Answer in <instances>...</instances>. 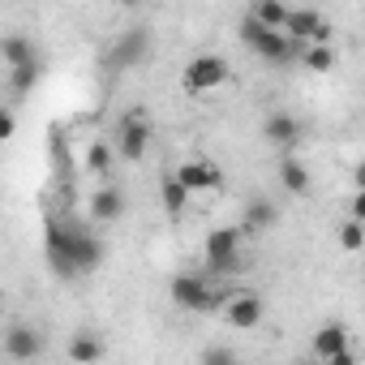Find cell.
Wrapping results in <instances>:
<instances>
[{
  "instance_id": "2e32d148",
  "label": "cell",
  "mask_w": 365,
  "mask_h": 365,
  "mask_svg": "<svg viewBox=\"0 0 365 365\" xmlns=\"http://www.w3.org/2000/svg\"><path fill=\"white\" fill-rule=\"evenodd\" d=\"M318 22H322V14H318V9H305V5H301V9H292V5H288L284 35H288V39H297V43H309V35H314V26H318Z\"/></svg>"
},
{
  "instance_id": "5bb4252c",
  "label": "cell",
  "mask_w": 365,
  "mask_h": 365,
  "mask_svg": "<svg viewBox=\"0 0 365 365\" xmlns=\"http://www.w3.org/2000/svg\"><path fill=\"white\" fill-rule=\"evenodd\" d=\"M120 215H125V194H120V190L103 185V190L91 194V220H95V224H116Z\"/></svg>"
},
{
  "instance_id": "7c38bea8",
  "label": "cell",
  "mask_w": 365,
  "mask_h": 365,
  "mask_svg": "<svg viewBox=\"0 0 365 365\" xmlns=\"http://www.w3.org/2000/svg\"><path fill=\"white\" fill-rule=\"evenodd\" d=\"M262 138H267L271 146H279V150H292V146L301 142V125H297V116H288V112H271V116L262 120Z\"/></svg>"
},
{
  "instance_id": "8992f818",
  "label": "cell",
  "mask_w": 365,
  "mask_h": 365,
  "mask_svg": "<svg viewBox=\"0 0 365 365\" xmlns=\"http://www.w3.org/2000/svg\"><path fill=\"white\" fill-rule=\"evenodd\" d=\"M241 241H245L241 228H211V232H207V245H202L211 271H220V275L241 271Z\"/></svg>"
},
{
  "instance_id": "277c9868",
  "label": "cell",
  "mask_w": 365,
  "mask_h": 365,
  "mask_svg": "<svg viewBox=\"0 0 365 365\" xmlns=\"http://www.w3.org/2000/svg\"><path fill=\"white\" fill-rule=\"evenodd\" d=\"M228 78H232V65H228L224 56L198 52V56L185 65V73H180V86H185L190 95H207V91H220Z\"/></svg>"
},
{
  "instance_id": "52a82bcc",
  "label": "cell",
  "mask_w": 365,
  "mask_h": 365,
  "mask_svg": "<svg viewBox=\"0 0 365 365\" xmlns=\"http://www.w3.org/2000/svg\"><path fill=\"white\" fill-rule=\"evenodd\" d=\"M116 159H125V163H138V159H146V150H150V120L142 116V112H129V116H120V125H116Z\"/></svg>"
},
{
  "instance_id": "3957f363",
  "label": "cell",
  "mask_w": 365,
  "mask_h": 365,
  "mask_svg": "<svg viewBox=\"0 0 365 365\" xmlns=\"http://www.w3.org/2000/svg\"><path fill=\"white\" fill-rule=\"evenodd\" d=\"M168 297H172L176 309H194V314H211V309H220V301H224V292L211 288L207 275H194V271H180V275L172 279Z\"/></svg>"
},
{
  "instance_id": "6da1fadb",
  "label": "cell",
  "mask_w": 365,
  "mask_h": 365,
  "mask_svg": "<svg viewBox=\"0 0 365 365\" xmlns=\"http://www.w3.org/2000/svg\"><path fill=\"white\" fill-rule=\"evenodd\" d=\"M43 245H48V262H52V271L61 279H78V275H86V271H95L103 262V241L95 232L61 224V220H48Z\"/></svg>"
},
{
  "instance_id": "f1b7e54d",
  "label": "cell",
  "mask_w": 365,
  "mask_h": 365,
  "mask_svg": "<svg viewBox=\"0 0 365 365\" xmlns=\"http://www.w3.org/2000/svg\"><path fill=\"white\" fill-rule=\"evenodd\" d=\"M120 5H138V0H120Z\"/></svg>"
},
{
  "instance_id": "ffe728a7",
  "label": "cell",
  "mask_w": 365,
  "mask_h": 365,
  "mask_svg": "<svg viewBox=\"0 0 365 365\" xmlns=\"http://www.w3.org/2000/svg\"><path fill=\"white\" fill-rule=\"evenodd\" d=\"M279 185L288 194H309V168L301 159H284L279 163Z\"/></svg>"
},
{
  "instance_id": "44dd1931",
  "label": "cell",
  "mask_w": 365,
  "mask_h": 365,
  "mask_svg": "<svg viewBox=\"0 0 365 365\" xmlns=\"http://www.w3.org/2000/svg\"><path fill=\"white\" fill-rule=\"evenodd\" d=\"M250 18H258L262 26H275V31H284L288 5H284V0H254V5H250Z\"/></svg>"
},
{
  "instance_id": "7402d4cb",
  "label": "cell",
  "mask_w": 365,
  "mask_h": 365,
  "mask_svg": "<svg viewBox=\"0 0 365 365\" xmlns=\"http://www.w3.org/2000/svg\"><path fill=\"white\" fill-rule=\"evenodd\" d=\"M339 250H344V254H361V250H365V220L348 215V220L339 224Z\"/></svg>"
},
{
  "instance_id": "484cf974",
  "label": "cell",
  "mask_w": 365,
  "mask_h": 365,
  "mask_svg": "<svg viewBox=\"0 0 365 365\" xmlns=\"http://www.w3.org/2000/svg\"><path fill=\"white\" fill-rule=\"evenodd\" d=\"M202 361H232V348H207Z\"/></svg>"
},
{
  "instance_id": "9c48e42d",
  "label": "cell",
  "mask_w": 365,
  "mask_h": 365,
  "mask_svg": "<svg viewBox=\"0 0 365 365\" xmlns=\"http://www.w3.org/2000/svg\"><path fill=\"white\" fill-rule=\"evenodd\" d=\"M146 56H150V31L146 26H129L112 43V65L116 69H138V65H146Z\"/></svg>"
},
{
  "instance_id": "603a6c76",
  "label": "cell",
  "mask_w": 365,
  "mask_h": 365,
  "mask_svg": "<svg viewBox=\"0 0 365 365\" xmlns=\"http://www.w3.org/2000/svg\"><path fill=\"white\" fill-rule=\"evenodd\" d=\"M35 82H39V61H22V65H14V73H9V91H14V95L35 91Z\"/></svg>"
},
{
  "instance_id": "d6986e66",
  "label": "cell",
  "mask_w": 365,
  "mask_h": 365,
  "mask_svg": "<svg viewBox=\"0 0 365 365\" xmlns=\"http://www.w3.org/2000/svg\"><path fill=\"white\" fill-rule=\"evenodd\" d=\"M0 56H5L9 69L22 65V61H39V52H35V43L26 35H5V39H0Z\"/></svg>"
},
{
  "instance_id": "8fae6325",
  "label": "cell",
  "mask_w": 365,
  "mask_h": 365,
  "mask_svg": "<svg viewBox=\"0 0 365 365\" xmlns=\"http://www.w3.org/2000/svg\"><path fill=\"white\" fill-rule=\"evenodd\" d=\"M5 356H14V361H35V356H43V335H39L31 322L9 327V331H5Z\"/></svg>"
},
{
  "instance_id": "d4e9b609",
  "label": "cell",
  "mask_w": 365,
  "mask_h": 365,
  "mask_svg": "<svg viewBox=\"0 0 365 365\" xmlns=\"http://www.w3.org/2000/svg\"><path fill=\"white\" fill-rule=\"evenodd\" d=\"M14 129H18V116H14L9 108H0V142H9V138H14Z\"/></svg>"
},
{
  "instance_id": "9a60e30c",
  "label": "cell",
  "mask_w": 365,
  "mask_h": 365,
  "mask_svg": "<svg viewBox=\"0 0 365 365\" xmlns=\"http://www.w3.org/2000/svg\"><path fill=\"white\" fill-rule=\"evenodd\" d=\"M190 198H194V194H190L185 185H180V180H176L172 172H163V176H159V202H163V211H168L172 220H180V215H185Z\"/></svg>"
},
{
  "instance_id": "ac0fdd59",
  "label": "cell",
  "mask_w": 365,
  "mask_h": 365,
  "mask_svg": "<svg viewBox=\"0 0 365 365\" xmlns=\"http://www.w3.org/2000/svg\"><path fill=\"white\" fill-rule=\"evenodd\" d=\"M65 356H69V361H99V356H103V344H99L95 331H73Z\"/></svg>"
},
{
  "instance_id": "30bf717a",
  "label": "cell",
  "mask_w": 365,
  "mask_h": 365,
  "mask_svg": "<svg viewBox=\"0 0 365 365\" xmlns=\"http://www.w3.org/2000/svg\"><path fill=\"white\" fill-rule=\"evenodd\" d=\"M172 176H176L190 194H207V190H220V185H224V176H220V168H215L211 159H185V163L172 168Z\"/></svg>"
},
{
  "instance_id": "cb8c5ba5",
  "label": "cell",
  "mask_w": 365,
  "mask_h": 365,
  "mask_svg": "<svg viewBox=\"0 0 365 365\" xmlns=\"http://www.w3.org/2000/svg\"><path fill=\"white\" fill-rule=\"evenodd\" d=\"M112 155H116V150H112L108 142H91V146H86V168H91L95 176H103V172L112 168Z\"/></svg>"
},
{
  "instance_id": "4316f807",
  "label": "cell",
  "mask_w": 365,
  "mask_h": 365,
  "mask_svg": "<svg viewBox=\"0 0 365 365\" xmlns=\"http://www.w3.org/2000/svg\"><path fill=\"white\" fill-rule=\"evenodd\" d=\"M348 215H356V220H365V194H352V207H348Z\"/></svg>"
},
{
  "instance_id": "7a4b0ae2",
  "label": "cell",
  "mask_w": 365,
  "mask_h": 365,
  "mask_svg": "<svg viewBox=\"0 0 365 365\" xmlns=\"http://www.w3.org/2000/svg\"><path fill=\"white\" fill-rule=\"evenodd\" d=\"M241 39H245V48H250L254 56H262L267 65H288V61H297V52H301L297 39H288V35L275 31V26H262L258 18H245V22H241Z\"/></svg>"
},
{
  "instance_id": "e0dca14e",
  "label": "cell",
  "mask_w": 365,
  "mask_h": 365,
  "mask_svg": "<svg viewBox=\"0 0 365 365\" xmlns=\"http://www.w3.org/2000/svg\"><path fill=\"white\" fill-rule=\"evenodd\" d=\"M297 61H301L305 69H314V73H331V69L339 65V52H335V43H301Z\"/></svg>"
},
{
  "instance_id": "5b68a950",
  "label": "cell",
  "mask_w": 365,
  "mask_h": 365,
  "mask_svg": "<svg viewBox=\"0 0 365 365\" xmlns=\"http://www.w3.org/2000/svg\"><path fill=\"white\" fill-rule=\"evenodd\" d=\"M220 314H224V322L232 331H254L267 318V301H262V292H250V288L245 292H224Z\"/></svg>"
},
{
  "instance_id": "ba28073f",
  "label": "cell",
  "mask_w": 365,
  "mask_h": 365,
  "mask_svg": "<svg viewBox=\"0 0 365 365\" xmlns=\"http://www.w3.org/2000/svg\"><path fill=\"white\" fill-rule=\"evenodd\" d=\"M314 356L327 361V365H352L356 352H352V339H348V327L344 322H327L314 331Z\"/></svg>"
},
{
  "instance_id": "83f0119b",
  "label": "cell",
  "mask_w": 365,
  "mask_h": 365,
  "mask_svg": "<svg viewBox=\"0 0 365 365\" xmlns=\"http://www.w3.org/2000/svg\"><path fill=\"white\" fill-rule=\"evenodd\" d=\"M0 314H5V292H0Z\"/></svg>"
},
{
  "instance_id": "4fadbf2b",
  "label": "cell",
  "mask_w": 365,
  "mask_h": 365,
  "mask_svg": "<svg viewBox=\"0 0 365 365\" xmlns=\"http://www.w3.org/2000/svg\"><path fill=\"white\" fill-rule=\"evenodd\" d=\"M275 220H279V211H275V202L271 198H254L250 207H245V215H241V232L245 237H258V232H271L275 228Z\"/></svg>"
}]
</instances>
